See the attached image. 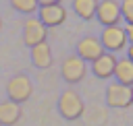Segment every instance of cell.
Masks as SVG:
<instances>
[{"label": "cell", "instance_id": "6da1fadb", "mask_svg": "<svg viewBox=\"0 0 133 126\" xmlns=\"http://www.w3.org/2000/svg\"><path fill=\"white\" fill-rule=\"evenodd\" d=\"M58 112L66 120H79L85 112V103L77 91L66 89V91H62V95L58 99Z\"/></svg>", "mask_w": 133, "mask_h": 126}, {"label": "cell", "instance_id": "7a4b0ae2", "mask_svg": "<svg viewBox=\"0 0 133 126\" xmlns=\"http://www.w3.org/2000/svg\"><path fill=\"white\" fill-rule=\"evenodd\" d=\"M100 41L104 45L106 52L114 54V52H123L129 43L127 39V33H125V27L121 25H110V27H104L102 35H100Z\"/></svg>", "mask_w": 133, "mask_h": 126}, {"label": "cell", "instance_id": "3957f363", "mask_svg": "<svg viewBox=\"0 0 133 126\" xmlns=\"http://www.w3.org/2000/svg\"><path fill=\"white\" fill-rule=\"evenodd\" d=\"M33 93V83L27 74H17L8 81L6 85V95L10 101H17V103H25Z\"/></svg>", "mask_w": 133, "mask_h": 126}, {"label": "cell", "instance_id": "277c9868", "mask_svg": "<svg viewBox=\"0 0 133 126\" xmlns=\"http://www.w3.org/2000/svg\"><path fill=\"white\" fill-rule=\"evenodd\" d=\"M106 103L110 107L116 109H127L133 105V97H131V87L123 85V83H112L106 87Z\"/></svg>", "mask_w": 133, "mask_h": 126}, {"label": "cell", "instance_id": "5b68a950", "mask_svg": "<svg viewBox=\"0 0 133 126\" xmlns=\"http://www.w3.org/2000/svg\"><path fill=\"white\" fill-rule=\"evenodd\" d=\"M87 70H89V66H87L85 60H81L79 56H69V58L62 62V66H60V76H62L66 83L75 85V83H81V81L85 78Z\"/></svg>", "mask_w": 133, "mask_h": 126}, {"label": "cell", "instance_id": "8992f818", "mask_svg": "<svg viewBox=\"0 0 133 126\" xmlns=\"http://www.w3.org/2000/svg\"><path fill=\"white\" fill-rule=\"evenodd\" d=\"M104 27H110V25H118L123 19H121V6L116 0H102L98 2V8H96V17Z\"/></svg>", "mask_w": 133, "mask_h": 126}, {"label": "cell", "instance_id": "52a82bcc", "mask_svg": "<svg viewBox=\"0 0 133 126\" xmlns=\"http://www.w3.org/2000/svg\"><path fill=\"white\" fill-rule=\"evenodd\" d=\"M46 37H48V27L39 19H27L25 21V25H23V41L29 48L46 41Z\"/></svg>", "mask_w": 133, "mask_h": 126}, {"label": "cell", "instance_id": "ba28073f", "mask_svg": "<svg viewBox=\"0 0 133 126\" xmlns=\"http://www.w3.org/2000/svg\"><path fill=\"white\" fill-rule=\"evenodd\" d=\"M37 19L50 29V27H58L66 21V10L62 4H46L37 8Z\"/></svg>", "mask_w": 133, "mask_h": 126}, {"label": "cell", "instance_id": "9c48e42d", "mask_svg": "<svg viewBox=\"0 0 133 126\" xmlns=\"http://www.w3.org/2000/svg\"><path fill=\"white\" fill-rule=\"evenodd\" d=\"M104 52H106V50H104L100 37H94V35H87V37L79 39V43H77V56H79L81 60H85V62H94V60H96L100 54H104Z\"/></svg>", "mask_w": 133, "mask_h": 126}, {"label": "cell", "instance_id": "30bf717a", "mask_svg": "<svg viewBox=\"0 0 133 126\" xmlns=\"http://www.w3.org/2000/svg\"><path fill=\"white\" fill-rule=\"evenodd\" d=\"M114 66H116V56L110 52H104L91 62L89 70L98 78H110V76H114Z\"/></svg>", "mask_w": 133, "mask_h": 126}, {"label": "cell", "instance_id": "8fae6325", "mask_svg": "<svg viewBox=\"0 0 133 126\" xmlns=\"http://www.w3.org/2000/svg\"><path fill=\"white\" fill-rule=\"evenodd\" d=\"M23 112H21V103L17 101H0V126H15L21 120Z\"/></svg>", "mask_w": 133, "mask_h": 126}, {"label": "cell", "instance_id": "7c38bea8", "mask_svg": "<svg viewBox=\"0 0 133 126\" xmlns=\"http://www.w3.org/2000/svg\"><path fill=\"white\" fill-rule=\"evenodd\" d=\"M31 62L39 70L50 68V64H52V50H50V43L48 41H42L37 45H31Z\"/></svg>", "mask_w": 133, "mask_h": 126}, {"label": "cell", "instance_id": "4fadbf2b", "mask_svg": "<svg viewBox=\"0 0 133 126\" xmlns=\"http://www.w3.org/2000/svg\"><path fill=\"white\" fill-rule=\"evenodd\" d=\"M114 76H116L118 83L131 87V85H133V60H129V58H121V60H116Z\"/></svg>", "mask_w": 133, "mask_h": 126}, {"label": "cell", "instance_id": "5bb4252c", "mask_svg": "<svg viewBox=\"0 0 133 126\" xmlns=\"http://www.w3.org/2000/svg\"><path fill=\"white\" fill-rule=\"evenodd\" d=\"M96 8H98V0H73V10L83 21L94 19L96 17Z\"/></svg>", "mask_w": 133, "mask_h": 126}, {"label": "cell", "instance_id": "9a60e30c", "mask_svg": "<svg viewBox=\"0 0 133 126\" xmlns=\"http://www.w3.org/2000/svg\"><path fill=\"white\" fill-rule=\"evenodd\" d=\"M10 4L17 12H23V14H33L39 8L37 0H10Z\"/></svg>", "mask_w": 133, "mask_h": 126}, {"label": "cell", "instance_id": "2e32d148", "mask_svg": "<svg viewBox=\"0 0 133 126\" xmlns=\"http://www.w3.org/2000/svg\"><path fill=\"white\" fill-rule=\"evenodd\" d=\"M121 6V19L127 21V25H133V0H123L118 2Z\"/></svg>", "mask_w": 133, "mask_h": 126}, {"label": "cell", "instance_id": "e0dca14e", "mask_svg": "<svg viewBox=\"0 0 133 126\" xmlns=\"http://www.w3.org/2000/svg\"><path fill=\"white\" fill-rule=\"evenodd\" d=\"M125 33H127L129 43H133V25H127V27H125Z\"/></svg>", "mask_w": 133, "mask_h": 126}, {"label": "cell", "instance_id": "ac0fdd59", "mask_svg": "<svg viewBox=\"0 0 133 126\" xmlns=\"http://www.w3.org/2000/svg\"><path fill=\"white\" fill-rule=\"evenodd\" d=\"M62 0H37L39 6H46V4H60Z\"/></svg>", "mask_w": 133, "mask_h": 126}, {"label": "cell", "instance_id": "d6986e66", "mask_svg": "<svg viewBox=\"0 0 133 126\" xmlns=\"http://www.w3.org/2000/svg\"><path fill=\"white\" fill-rule=\"evenodd\" d=\"M125 50H127V58H129V60H133V43H131L129 48H125Z\"/></svg>", "mask_w": 133, "mask_h": 126}, {"label": "cell", "instance_id": "ffe728a7", "mask_svg": "<svg viewBox=\"0 0 133 126\" xmlns=\"http://www.w3.org/2000/svg\"><path fill=\"white\" fill-rule=\"evenodd\" d=\"M131 97H133V85H131Z\"/></svg>", "mask_w": 133, "mask_h": 126}, {"label": "cell", "instance_id": "44dd1931", "mask_svg": "<svg viewBox=\"0 0 133 126\" xmlns=\"http://www.w3.org/2000/svg\"><path fill=\"white\" fill-rule=\"evenodd\" d=\"M0 29H2V19H0Z\"/></svg>", "mask_w": 133, "mask_h": 126}]
</instances>
